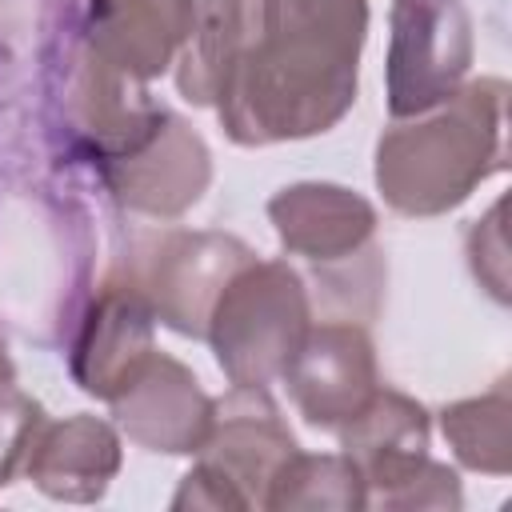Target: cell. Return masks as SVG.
<instances>
[{
	"label": "cell",
	"instance_id": "cell-14",
	"mask_svg": "<svg viewBox=\"0 0 512 512\" xmlns=\"http://www.w3.org/2000/svg\"><path fill=\"white\" fill-rule=\"evenodd\" d=\"M120 432L88 412L48 420L28 452L24 476L36 492L64 504H96L120 472Z\"/></svg>",
	"mask_w": 512,
	"mask_h": 512
},
{
	"label": "cell",
	"instance_id": "cell-5",
	"mask_svg": "<svg viewBox=\"0 0 512 512\" xmlns=\"http://www.w3.org/2000/svg\"><path fill=\"white\" fill-rule=\"evenodd\" d=\"M472 16L460 0H392L384 96L388 116L408 120L444 104L472 68Z\"/></svg>",
	"mask_w": 512,
	"mask_h": 512
},
{
	"label": "cell",
	"instance_id": "cell-20",
	"mask_svg": "<svg viewBox=\"0 0 512 512\" xmlns=\"http://www.w3.org/2000/svg\"><path fill=\"white\" fill-rule=\"evenodd\" d=\"M8 384H16V364H12L8 344H4V336H0V388H8Z\"/></svg>",
	"mask_w": 512,
	"mask_h": 512
},
{
	"label": "cell",
	"instance_id": "cell-15",
	"mask_svg": "<svg viewBox=\"0 0 512 512\" xmlns=\"http://www.w3.org/2000/svg\"><path fill=\"white\" fill-rule=\"evenodd\" d=\"M440 432H444L456 464L484 472V476H508V468H512V392H508V380L492 384L480 396L448 404L440 412Z\"/></svg>",
	"mask_w": 512,
	"mask_h": 512
},
{
	"label": "cell",
	"instance_id": "cell-6",
	"mask_svg": "<svg viewBox=\"0 0 512 512\" xmlns=\"http://www.w3.org/2000/svg\"><path fill=\"white\" fill-rule=\"evenodd\" d=\"M256 252L232 236V232H188V228H168L144 240L136 256H128V272L140 284L152 316L192 340H204L208 312L228 284V276L248 264Z\"/></svg>",
	"mask_w": 512,
	"mask_h": 512
},
{
	"label": "cell",
	"instance_id": "cell-16",
	"mask_svg": "<svg viewBox=\"0 0 512 512\" xmlns=\"http://www.w3.org/2000/svg\"><path fill=\"white\" fill-rule=\"evenodd\" d=\"M268 512H356L368 508V488L344 452H292L264 492Z\"/></svg>",
	"mask_w": 512,
	"mask_h": 512
},
{
	"label": "cell",
	"instance_id": "cell-8",
	"mask_svg": "<svg viewBox=\"0 0 512 512\" xmlns=\"http://www.w3.org/2000/svg\"><path fill=\"white\" fill-rule=\"evenodd\" d=\"M152 328L156 316L128 268H116L100 284H92L64 336L68 372L80 384V392L108 404L140 368V360L156 348Z\"/></svg>",
	"mask_w": 512,
	"mask_h": 512
},
{
	"label": "cell",
	"instance_id": "cell-13",
	"mask_svg": "<svg viewBox=\"0 0 512 512\" xmlns=\"http://www.w3.org/2000/svg\"><path fill=\"white\" fill-rule=\"evenodd\" d=\"M336 436L340 452L356 464L368 488V504H380L428 460L432 416L420 400L380 384L376 396L344 428H336Z\"/></svg>",
	"mask_w": 512,
	"mask_h": 512
},
{
	"label": "cell",
	"instance_id": "cell-2",
	"mask_svg": "<svg viewBox=\"0 0 512 512\" xmlns=\"http://www.w3.org/2000/svg\"><path fill=\"white\" fill-rule=\"evenodd\" d=\"M500 76L464 80L444 104L396 120L376 140V188L400 216H444L460 208L488 176L504 172Z\"/></svg>",
	"mask_w": 512,
	"mask_h": 512
},
{
	"label": "cell",
	"instance_id": "cell-17",
	"mask_svg": "<svg viewBox=\"0 0 512 512\" xmlns=\"http://www.w3.org/2000/svg\"><path fill=\"white\" fill-rule=\"evenodd\" d=\"M44 424H48V416H44L40 400H32L28 392H16L12 384L0 388V488L24 472L28 452Z\"/></svg>",
	"mask_w": 512,
	"mask_h": 512
},
{
	"label": "cell",
	"instance_id": "cell-10",
	"mask_svg": "<svg viewBox=\"0 0 512 512\" xmlns=\"http://www.w3.org/2000/svg\"><path fill=\"white\" fill-rule=\"evenodd\" d=\"M96 180L120 208L172 220L204 196L212 180V152L204 136L180 112L168 108L156 132L140 148L96 168Z\"/></svg>",
	"mask_w": 512,
	"mask_h": 512
},
{
	"label": "cell",
	"instance_id": "cell-4",
	"mask_svg": "<svg viewBox=\"0 0 512 512\" xmlns=\"http://www.w3.org/2000/svg\"><path fill=\"white\" fill-rule=\"evenodd\" d=\"M296 448L300 444L268 388L232 384L228 396L212 400V428L196 448V464L184 472L172 508H264L268 484Z\"/></svg>",
	"mask_w": 512,
	"mask_h": 512
},
{
	"label": "cell",
	"instance_id": "cell-19",
	"mask_svg": "<svg viewBox=\"0 0 512 512\" xmlns=\"http://www.w3.org/2000/svg\"><path fill=\"white\" fill-rule=\"evenodd\" d=\"M464 492H460V476L440 464V460H424L396 492H388L376 508H460Z\"/></svg>",
	"mask_w": 512,
	"mask_h": 512
},
{
	"label": "cell",
	"instance_id": "cell-11",
	"mask_svg": "<svg viewBox=\"0 0 512 512\" xmlns=\"http://www.w3.org/2000/svg\"><path fill=\"white\" fill-rule=\"evenodd\" d=\"M108 408L132 444L164 456H196L212 428V396L200 388L196 372L156 348L140 360Z\"/></svg>",
	"mask_w": 512,
	"mask_h": 512
},
{
	"label": "cell",
	"instance_id": "cell-18",
	"mask_svg": "<svg viewBox=\"0 0 512 512\" xmlns=\"http://www.w3.org/2000/svg\"><path fill=\"white\" fill-rule=\"evenodd\" d=\"M468 264L476 284L496 300L508 304V236H504V200H496L468 232Z\"/></svg>",
	"mask_w": 512,
	"mask_h": 512
},
{
	"label": "cell",
	"instance_id": "cell-9",
	"mask_svg": "<svg viewBox=\"0 0 512 512\" xmlns=\"http://www.w3.org/2000/svg\"><path fill=\"white\" fill-rule=\"evenodd\" d=\"M280 380L288 384L292 404L312 428L336 432L380 388L376 344L356 320H320L308 328Z\"/></svg>",
	"mask_w": 512,
	"mask_h": 512
},
{
	"label": "cell",
	"instance_id": "cell-1",
	"mask_svg": "<svg viewBox=\"0 0 512 512\" xmlns=\"http://www.w3.org/2000/svg\"><path fill=\"white\" fill-rule=\"evenodd\" d=\"M368 0H248V28L216 96L240 148L308 140L356 104Z\"/></svg>",
	"mask_w": 512,
	"mask_h": 512
},
{
	"label": "cell",
	"instance_id": "cell-12",
	"mask_svg": "<svg viewBox=\"0 0 512 512\" xmlns=\"http://www.w3.org/2000/svg\"><path fill=\"white\" fill-rule=\"evenodd\" d=\"M268 220L280 244L292 256H304L312 268H328L372 248L376 208L360 192L328 180H300L268 200Z\"/></svg>",
	"mask_w": 512,
	"mask_h": 512
},
{
	"label": "cell",
	"instance_id": "cell-3",
	"mask_svg": "<svg viewBox=\"0 0 512 512\" xmlns=\"http://www.w3.org/2000/svg\"><path fill=\"white\" fill-rule=\"evenodd\" d=\"M312 328V300L304 276L288 260H248L220 288L204 340L220 372L244 388H268Z\"/></svg>",
	"mask_w": 512,
	"mask_h": 512
},
{
	"label": "cell",
	"instance_id": "cell-7",
	"mask_svg": "<svg viewBox=\"0 0 512 512\" xmlns=\"http://www.w3.org/2000/svg\"><path fill=\"white\" fill-rule=\"evenodd\" d=\"M224 0H52V16L64 20L104 64L128 80L164 76L200 16Z\"/></svg>",
	"mask_w": 512,
	"mask_h": 512
}]
</instances>
